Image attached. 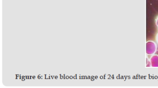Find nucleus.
<instances>
[{
	"label": "nucleus",
	"mask_w": 158,
	"mask_h": 88,
	"mask_svg": "<svg viewBox=\"0 0 158 88\" xmlns=\"http://www.w3.org/2000/svg\"><path fill=\"white\" fill-rule=\"evenodd\" d=\"M70 78L72 79L73 78V77L72 76H70Z\"/></svg>",
	"instance_id": "1a4fd4ad"
},
{
	"label": "nucleus",
	"mask_w": 158,
	"mask_h": 88,
	"mask_svg": "<svg viewBox=\"0 0 158 88\" xmlns=\"http://www.w3.org/2000/svg\"><path fill=\"white\" fill-rule=\"evenodd\" d=\"M32 78L33 79H35V76H33V77H32Z\"/></svg>",
	"instance_id": "9b49d317"
},
{
	"label": "nucleus",
	"mask_w": 158,
	"mask_h": 88,
	"mask_svg": "<svg viewBox=\"0 0 158 88\" xmlns=\"http://www.w3.org/2000/svg\"><path fill=\"white\" fill-rule=\"evenodd\" d=\"M156 25H157V27H158V18H157V20H156Z\"/></svg>",
	"instance_id": "20e7f679"
},
{
	"label": "nucleus",
	"mask_w": 158,
	"mask_h": 88,
	"mask_svg": "<svg viewBox=\"0 0 158 88\" xmlns=\"http://www.w3.org/2000/svg\"><path fill=\"white\" fill-rule=\"evenodd\" d=\"M151 67V64L150 60L148 58H146V67Z\"/></svg>",
	"instance_id": "7ed1b4c3"
},
{
	"label": "nucleus",
	"mask_w": 158,
	"mask_h": 88,
	"mask_svg": "<svg viewBox=\"0 0 158 88\" xmlns=\"http://www.w3.org/2000/svg\"><path fill=\"white\" fill-rule=\"evenodd\" d=\"M16 77H20V75H18V74H17V75H16Z\"/></svg>",
	"instance_id": "4468645a"
},
{
	"label": "nucleus",
	"mask_w": 158,
	"mask_h": 88,
	"mask_svg": "<svg viewBox=\"0 0 158 88\" xmlns=\"http://www.w3.org/2000/svg\"><path fill=\"white\" fill-rule=\"evenodd\" d=\"M90 76H88L87 79H90Z\"/></svg>",
	"instance_id": "ddd939ff"
},
{
	"label": "nucleus",
	"mask_w": 158,
	"mask_h": 88,
	"mask_svg": "<svg viewBox=\"0 0 158 88\" xmlns=\"http://www.w3.org/2000/svg\"><path fill=\"white\" fill-rule=\"evenodd\" d=\"M156 41H157V43L158 44V34L157 35V36H156Z\"/></svg>",
	"instance_id": "39448f33"
},
{
	"label": "nucleus",
	"mask_w": 158,
	"mask_h": 88,
	"mask_svg": "<svg viewBox=\"0 0 158 88\" xmlns=\"http://www.w3.org/2000/svg\"><path fill=\"white\" fill-rule=\"evenodd\" d=\"M146 54L148 55H154L157 51V46L156 43L152 41H149L146 43Z\"/></svg>",
	"instance_id": "f257e3e1"
},
{
	"label": "nucleus",
	"mask_w": 158,
	"mask_h": 88,
	"mask_svg": "<svg viewBox=\"0 0 158 88\" xmlns=\"http://www.w3.org/2000/svg\"><path fill=\"white\" fill-rule=\"evenodd\" d=\"M22 80L23 81H25V78H22Z\"/></svg>",
	"instance_id": "f8f14e48"
},
{
	"label": "nucleus",
	"mask_w": 158,
	"mask_h": 88,
	"mask_svg": "<svg viewBox=\"0 0 158 88\" xmlns=\"http://www.w3.org/2000/svg\"><path fill=\"white\" fill-rule=\"evenodd\" d=\"M94 78V77H92H92H91V78Z\"/></svg>",
	"instance_id": "2eb2a0df"
},
{
	"label": "nucleus",
	"mask_w": 158,
	"mask_h": 88,
	"mask_svg": "<svg viewBox=\"0 0 158 88\" xmlns=\"http://www.w3.org/2000/svg\"><path fill=\"white\" fill-rule=\"evenodd\" d=\"M60 79H63L64 78V75H62L61 74H60Z\"/></svg>",
	"instance_id": "423d86ee"
},
{
	"label": "nucleus",
	"mask_w": 158,
	"mask_h": 88,
	"mask_svg": "<svg viewBox=\"0 0 158 88\" xmlns=\"http://www.w3.org/2000/svg\"><path fill=\"white\" fill-rule=\"evenodd\" d=\"M38 78L39 79H41V78H42V76H41V75H39L38 77Z\"/></svg>",
	"instance_id": "0eeeda50"
},
{
	"label": "nucleus",
	"mask_w": 158,
	"mask_h": 88,
	"mask_svg": "<svg viewBox=\"0 0 158 88\" xmlns=\"http://www.w3.org/2000/svg\"><path fill=\"white\" fill-rule=\"evenodd\" d=\"M54 78H55V79H57L58 78V76H55V77H54Z\"/></svg>",
	"instance_id": "9d476101"
},
{
	"label": "nucleus",
	"mask_w": 158,
	"mask_h": 88,
	"mask_svg": "<svg viewBox=\"0 0 158 88\" xmlns=\"http://www.w3.org/2000/svg\"><path fill=\"white\" fill-rule=\"evenodd\" d=\"M69 78H70V77H69V76H67L65 77V79H68Z\"/></svg>",
	"instance_id": "6e6552de"
},
{
	"label": "nucleus",
	"mask_w": 158,
	"mask_h": 88,
	"mask_svg": "<svg viewBox=\"0 0 158 88\" xmlns=\"http://www.w3.org/2000/svg\"><path fill=\"white\" fill-rule=\"evenodd\" d=\"M150 60L151 64V67H158V55H152Z\"/></svg>",
	"instance_id": "f03ea898"
}]
</instances>
